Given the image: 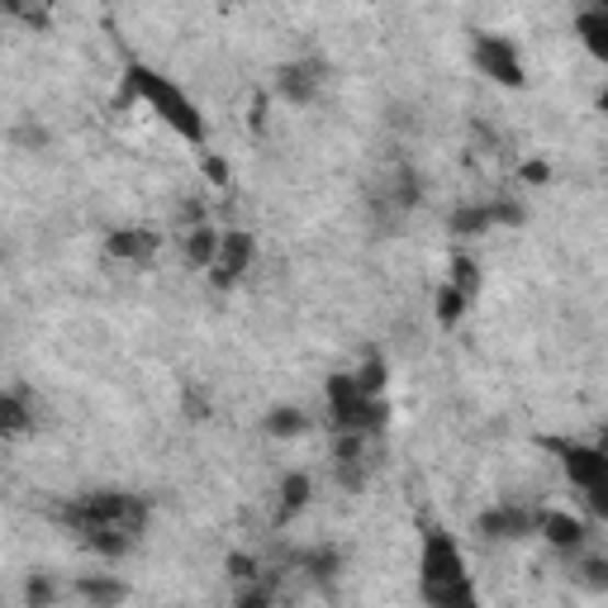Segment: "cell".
Returning a JSON list of instances; mask_svg holds the SVG:
<instances>
[{"label":"cell","instance_id":"1f68e13d","mask_svg":"<svg viewBox=\"0 0 608 608\" xmlns=\"http://www.w3.org/2000/svg\"><path fill=\"white\" fill-rule=\"evenodd\" d=\"M200 171H205V181L214 185V191H228V185H234V171H228V162L219 153H205L200 157Z\"/></svg>","mask_w":608,"mask_h":608},{"label":"cell","instance_id":"d4e9b609","mask_svg":"<svg viewBox=\"0 0 608 608\" xmlns=\"http://www.w3.org/2000/svg\"><path fill=\"white\" fill-rule=\"evenodd\" d=\"M432 309H438V324H442V328H457L461 318H466L471 300L461 295L457 285H438V295H432Z\"/></svg>","mask_w":608,"mask_h":608},{"label":"cell","instance_id":"7c38bea8","mask_svg":"<svg viewBox=\"0 0 608 608\" xmlns=\"http://www.w3.org/2000/svg\"><path fill=\"white\" fill-rule=\"evenodd\" d=\"M157 248H162V234L157 228H110L105 234V257L114 262H128V267H148Z\"/></svg>","mask_w":608,"mask_h":608},{"label":"cell","instance_id":"484cf974","mask_svg":"<svg viewBox=\"0 0 608 608\" xmlns=\"http://www.w3.org/2000/svg\"><path fill=\"white\" fill-rule=\"evenodd\" d=\"M447 267H452V277H447V285H457V291L466 295V300L481 295V267H475V257L452 252V262H447Z\"/></svg>","mask_w":608,"mask_h":608},{"label":"cell","instance_id":"74e56055","mask_svg":"<svg viewBox=\"0 0 608 608\" xmlns=\"http://www.w3.org/2000/svg\"><path fill=\"white\" fill-rule=\"evenodd\" d=\"M252 134H262V124H267V95L262 91H257V100H252Z\"/></svg>","mask_w":608,"mask_h":608},{"label":"cell","instance_id":"5bb4252c","mask_svg":"<svg viewBox=\"0 0 608 608\" xmlns=\"http://www.w3.org/2000/svg\"><path fill=\"white\" fill-rule=\"evenodd\" d=\"M295 566L309 585H318L324 595H333V585L342 581L347 571V556L338 552V547H304V552H295Z\"/></svg>","mask_w":608,"mask_h":608},{"label":"cell","instance_id":"8992f818","mask_svg":"<svg viewBox=\"0 0 608 608\" xmlns=\"http://www.w3.org/2000/svg\"><path fill=\"white\" fill-rule=\"evenodd\" d=\"M471 63L481 77H489L504 91H523L528 77H523V63H518V48L499 34H471Z\"/></svg>","mask_w":608,"mask_h":608},{"label":"cell","instance_id":"e0dca14e","mask_svg":"<svg viewBox=\"0 0 608 608\" xmlns=\"http://www.w3.org/2000/svg\"><path fill=\"white\" fill-rule=\"evenodd\" d=\"M219 248H224V234L214 224H205V228H191V234H185L181 257H185V267H191V271H214Z\"/></svg>","mask_w":608,"mask_h":608},{"label":"cell","instance_id":"52a82bcc","mask_svg":"<svg viewBox=\"0 0 608 608\" xmlns=\"http://www.w3.org/2000/svg\"><path fill=\"white\" fill-rule=\"evenodd\" d=\"M457 581H471L466 556H461L452 532L432 528L424 538V552H418V585H457Z\"/></svg>","mask_w":608,"mask_h":608},{"label":"cell","instance_id":"ac0fdd59","mask_svg":"<svg viewBox=\"0 0 608 608\" xmlns=\"http://www.w3.org/2000/svg\"><path fill=\"white\" fill-rule=\"evenodd\" d=\"M71 595H81L91 608H120L128 599V585L120 575H81V581L71 585Z\"/></svg>","mask_w":608,"mask_h":608},{"label":"cell","instance_id":"277c9868","mask_svg":"<svg viewBox=\"0 0 608 608\" xmlns=\"http://www.w3.org/2000/svg\"><path fill=\"white\" fill-rule=\"evenodd\" d=\"M418 200H424V177H418V167L414 162H390L381 171V181L367 191V205H371V219L375 224H385V234L395 228L404 214L418 210Z\"/></svg>","mask_w":608,"mask_h":608},{"label":"cell","instance_id":"ffe728a7","mask_svg":"<svg viewBox=\"0 0 608 608\" xmlns=\"http://www.w3.org/2000/svg\"><path fill=\"white\" fill-rule=\"evenodd\" d=\"M262 428H267V438H277V442H295V438H304V432L314 428V418L304 414L300 404H277V409H267Z\"/></svg>","mask_w":608,"mask_h":608},{"label":"cell","instance_id":"6da1fadb","mask_svg":"<svg viewBox=\"0 0 608 608\" xmlns=\"http://www.w3.org/2000/svg\"><path fill=\"white\" fill-rule=\"evenodd\" d=\"M124 86L171 128V134H181L185 143H195V148H205V143H210L205 114H200V105L171 77H162V71H153L148 63H138V57H134V63L124 67Z\"/></svg>","mask_w":608,"mask_h":608},{"label":"cell","instance_id":"8d00e7d4","mask_svg":"<svg viewBox=\"0 0 608 608\" xmlns=\"http://www.w3.org/2000/svg\"><path fill=\"white\" fill-rule=\"evenodd\" d=\"M185 414H191V418H195V424H205L210 404H205V395H200V390H185Z\"/></svg>","mask_w":608,"mask_h":608},{"label":"cell","instance_id":"83f0119b","mask_svg":"<svg viewBox=\"0 0 608 608\" xmlns=\"http://www.w3.org/2000/svg\"><path fill=\"white\" fill-rule=\"evenodd\" d=\"M24 608H57V581L48 571H34L24 581Z\"/></svg>","mask_w":608,"mask_h":608},{"label":"cell","instance_id":"d6986e66","mask_svg":"<svg viewBox=\"0 0 608 608\" xmlns=\"http://www.w3.org/2000/svg\"><path fill=\"white\" fill-rule=\"evenodd\" d=\"M575 38L585 43L595 63L608 67V10L604 5H589V10L575 14Z\"/></svg>","mask_w":608,"mask_h":608},{"label":"cell","instance_id":"d6a6232c","mask_svg":"<svg viewBox=\"0 0 608 608\" xmlns=\"http://www.w3.org/2000/svg\"><path fill=\"white\" fill-rule=\"evenodd\" d=\"M234 608H277V595H271L267 581H257V585H243V589H238Z\"/></svg>","mask_w":608,"mask_h":608},{"label":"cell","instance_id":"836d02e7","mask_svg":"<svg viewBox=\"0 0 608 608\" xmlns=\"http://www.w3.org/2000/svg\"><path fill=\"white\" fill-rule=\"evenodd\" d=\"M581 495H585V504H589V514H595L599 523H608V481H599V485L581 489Z\"/></svg>","mask_w":608,"mask_h":608},{"label":"cell","instance_id":"603a6c76","mask_svg":"<svg viewBox=\"0 0 608 608\" xmlns=\"http://www.w3.org/2000/svg\"><path fill=\"white\" fill-rule=\"evenodd\" d=\"M571 581L589 589V595H608V556L599 552H581L571 561Z\"/></svg>","mask_w":608,"mask_h":608},{"label":"cell","instance_id":"5b68a950","mask_svg":"<svg viewBox=\"0 0 608 608\" xmlns=\"http://www.w3.org/2000/svg\"><path fill=\"white\" fill-rule=\"evenodd\" d=\"M542 532V509L538 504H518V499H504V504H489V509L475 514V538L481 542H528Z\"/></svg>","mask_w":608,"mask_h":608},{"label":"cell","instance_id":"7402d4cb","mask_svg":"<svg viewBox=\"0 0 608 608\" xmlns=\"http://www.w3.org/2000/svg\"><path fill=\"white\" fill-rule=\"evenodd\" d=\"M418 595H424L428 608H481L471 581H457V585H418Z\"/></svg>","mask_w":608,"mask_h":608},{"label":"cell","instance_id":"4316f807","mask_svg":"<svg viewBox=\"0 0 608 608\" xmlns=\"http://www.w3.org/2000/svg\"><path fill=\"white\" fill-rule=\"evenodd\" d=\"M352 375H357V385H361V395H367V399H385V375H390L385 357H375V352H371Z\"/></svg>","mask_w":608,"mask_h":608},{"label":"cell","instance_id":"30bf717a","mask_svg":"<svg viewBox=\"0 0 608 608\" xmlns=\"http://www.w3.org/2000/svg\"><path fill=\"white\" fill-rule=\"evenodd\" d=\"M542 447H552V452L561 457V471H566V481L575 489H589V485L608 481V457L599 452V442H556V438H547Z\"/></svg>","mask_w":608,"mask_h":608},{"label":"cell","instance_id":"f1b7e54d","mask_svg":"<svg viewBox=\"0 0 608 608\" xmlns=\"http://www.w3.org/2000/svg\"><path fill=\"white\" fill-rule=\"evenodd\" d=\"M489 214H495V228H523L528 224V205L514 195H495L489 200Z\"/></svg>","mask_w":608,"mask_h":608},{"label":"cell","instance_id":"9c48e42d","mask_svg":"<svg viewBox=\"0 0 608 608\" xmlns=\"http://www.w3.org/2000/svg\"><path fill=\"white\" fill-rule=\"evenodd\" d=\"M333 481H338L342 495H361L371 475V452H367V432H333Z\"/></svg>","mask_w":608,"mask_h":608},{"label":"cell","instance_id":"9a60e30c","mask_svg":"<svg viewBox=\"0 0 608 608\" xmlns=\"http://www.w3.org/2000/svg\"><path fill=\"white\" fill-rule=\"evenodd\" d=\"M277 528H291L295 518L309 509V499H314V481H309V471H285L281 475V489H277Z\"/></svg>","mask_w":608,"mask_h":608},{"label":"cell","instance_id":"f35d334b","mask_svg":"<svg viewBox=\"0 0 608 608\" xmlns=\"http://www.w3.org/2000/svg\"><path fill=\"white\" fill-rule=\"evenodd\" d=\"M595 105H599V114H608V86L599 91V100H595Z\"/></svg>","mask_w":608,"mask_h":608},{"label":"cell","instance_id":"f546056e","mask_svg":"<svg viewBox=\"0 0 608 608\" xmlns=\"http://www.w3.org/2000/svg\"><path fill=\"white\" fill-rule=\"evenodd\" d=\"M10 143H14V148L38 153V148H48V143H53V134H48V128H43L38 120H24V124H14V128H10Z\"/></svg>","mask_w":608,"mask_h":608},{"label":"cell","instance_id":"7a4b0ae2","mask_svg":"<svg viewBox=\"0 0 608 608\" xmlns=\"http://www.w3.org/2000/svg\"><path fill=\"white\" fill-rule=\"evenodd\" d=\"M148 514H153V499L128 495V489H86V495L57 504V523L71 528L77 538H86L95 528H120L128 538H143Z\"/></svg>","mask_w":608,"mask_h":608},{"label":"cell","instance_id":"3957f363","mask_svg":"<svg viewBox=\"0 0 608 608\" xmlns=\"http://www.w3.org/2000/svg\"><path fill=\"white\" fill-rule=\"evenodd\" d=\"M324 399H328V424H333V432H367V438H375V432L385 428V418H390V404L361 395V385H357L352 371L328 375Z\"/></svg>","mask_w":608,"mask_h":608},{"label":"cell","instance_id":"d590c367","mask_svg":"<svg viewBox=\"0 0 608 608\" xmlns=\"http://www.w3.org/2000/svg\"><path fill=\"white\" fill-rule=\"evenodd\" d=\"M5 14H14V20H24L29 29H48V20H53L48 10H24V5H5Z\"/></svg>","mask_w":608,"mask_h":608},{"label":"cell","instance_id":"cb8c5ba5","mask_svg":"<svg viewBox=\"0 0 608 608\" xmlns=\"http://www.w3.org/2000/svg\"><path fill=\"white\" fill-rule=\"evenodd\" d=\"M447 228H452V238H481L495 228V214H489V205H457L447 214Z\"/></svg>","mask_w":608,"mask_h":608},{"label":"cell","instance_id":"44dd1931","mask_svg":"<svg viewBox=\"0 0 608 608\" xmlns=\"http://www.w3.org/2000/svg\"><path fill=\"white\" fill-rule=\"evenodd\" d=\"M134 542L138 538H128V532H120V528H95V532L81 538L86 552H95L100 561H124L128 552H134Z\"/></svg>","mask_w":608,"mask_h":608},{"label":"cell","instance_id":"e575fe53","mask_svg":"<svg viewBox=\"0 0 608 608\" xmlns=\"http://www.w3.org/2000/svg\"><path fill=\"white\" fill-rule=\"evenodd\" d=\"M518 177H523L528 185H547V181H552V167H547L542 157H532V162H523V167H518Z\"/></svg>","mask_w":608,"mask_h":608},{"label":"cell","instance_id":"ba28073f","mask_svg":"<svg viewBox=\"0 0 608 608\" xmlns=\"http://www.w3.org/2000/svg\"><path fill=\"white\" fill-rule=\"evenodd\" d=\"M324 81H328V63L324 57H295V63H281L277 67V95L285 100V105H295V110H304V105H314L318 100V91H324Z\"/></svg>","mask_w":608,"mask_h":608},{"label":"cell","instance_id":"4dcf8cb0","mask_svg":"<svg viewBox=\"0 0 608 608\" xmlns=\"http://www.w3.org/2000/svg\"><path fill=\"white\" fill-rule=\"evenodd\" d=\"M224 571L234 575L238 585H257V581H262V566H257V556H252V552H228Z\"/></svg>","mask_w":608,"mask_h":608},{"label":"cell","instance_id":"8fae6325","mask_svg":"<svg viewBox=\"0 0 608 608\" xmlns=\"http://www.w3.org/2000/svg\"><path fill=\"white\" fill-rule=\"evenodd\" d=\"M252 257H257V238L248 234V228H228L224 248H219V262H214V271H210V285L214 291H234V285L248 277Z\"/></svg>","mask_w":608,"mask_h":608},{"label":"cell","instance_id":"2e32d148","mask_svg":"<svg viewBox=\"0 0 608 608\" xmlns=\"http://www.w3.org/2000/svg\"><path fill=\"white\" fill-rule=\"evenodd\" d=\"M29 428H38V409H34V399H29V390L14 385L0 395V432H5V438H20Z\"/></svg>","mask_w":608,"mask_h":608},{"label":"cell","instance_id":"4fadbf2b","mask_svg":"<svg viewBox=\"0 0 608 608\" xmlns=\"http://www.w3.org/2000/svg\"><path fill=\"white\" fill-rule=\"evenodd\" d=\"M538 538L561 556H581L585 542H589V528L566 509H542V532H538Z\"/></svg>","mask_w":608,"mask_h":608}]
</instances>
